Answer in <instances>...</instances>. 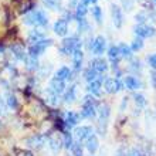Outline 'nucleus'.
I'll return each instance as SVG.
<instances>
[{
	"label": "nucleus",
	"mask_w": 156,
	"mask_h": 156,
	"mask_svg": "<svg viewBox=\"0 0 156 156\" xmlns=\"http://www.w3.org/2000/svg\"><path fill=\"white\" fill-rule=\"evenodd\" d=\"M78 48H81V40H78L77 37H70L62 40L60 51H61V54H66V55H73V53Z\"/></svg>",
	"instance_id": "nucleus-1"
},
{
	"label": "nucleus",
	"mask_w": 156,
	"mask_h": 156,
	"mask_svg": "<svg viewBox=\"0 0 156 156\" xmlns=\"http://www.w3.org/2000/svg\"><path fill=\"white\" fill-rule=\"evenodd\" d=\"M97 115V109H95V99L92 95H87L84 101H82V109L81 116L82 118H94Z\"/></svg>",
	"instance_id": "nucleus-2"
},
{
	"label": "nucleus",
	"mask_w": 156,
	"mask_h": 156,
	"mask_svg": "<svg viewBox=\"0 0 156 156\" xmlns=\"http://www.w3.org/2000/svg\"><path fill=\"white\" fill-rule=\"evenodd\" d=\"M98 114H99V121H98V126H99V133H105L107 131V125H108V121H109V115H111V108L109 105L104 104L101 105L98 109Z\"/></svg>",
	"instance_id": "nucleus-3"
},
{
	"label": "nucleus",
	"mask_w": 156,
	"mask_h": 156,
	"mask_svg": "<svg viewBox=\"0 0 156 156\" xmlns=\"http://www.w3.org/2000/svg\"><path fill=\"white\" fill-rule=\"evenodd\" d=\"M53 44V40H41L38 41L37 44H31V47L29 48V55L30 57H34V58H37L40 54L44 53V50L47 48V47H50V45Z\"/></svg>",
	"instance_id": "nucleus-4"
},
{
	"label": "nucleus",
	"mask_w": 156,
	"mask_h": 156,
	"mask_svg": "<svg viewBox=\"0 0 156 156\" xmlns=\"http://www.w3.org/2000/svg\"><path fill=\"white\" fill-rule=\"evenodd\" d=\"M105 47H107V40L104 36H98L95 37V40L91 43V51L95 55H101L105 51Z\"/></svg>",
	"instance_id": "nucleus-5"
},
{
	"label": "nucleus",
	"mask_w": 156,
	"mask_h": 156,
	"mask_svg": "<svg viewBox=\"0 0 156 156\" xmlns=\"http://www.w3.org/2000/svg\"><path fill=\"white\" fill-rule=\"evenodd\" d=\"M135 34L139 38H146V37H152L156 34V30L151 26H145V24H139L135 27Z\"/></svg>",
	"instance_id": "nucleus-6"
},
{
	"label": "nucleus",
	"mask_w": 156,
	"mask_h": 156,
	"mask_svg": "<svg viewBox=\"0 0 156 156\" xmlns=\"http://www.w3.org/2000/svg\"><path fill=\"white\" fill-rule=\"evenodd\" d=\"M104 87H105V91L109 92V94H116L118 91L122 90V84H121V81H118V80H115V78H108V80H105Z\"/></svg>",
	"instance_id": "nucleus-7"
},
{
	"label": "nucleus",
	"mask_w": 156,
	"mask_h": 156,
	"mask_svg": "<svg viewBox=\"0 0 156 156\" xmlns=\"http://www.w3.org/2000/svg\"><path fill=\"white\" fill-rule=\"evenodd\" d=\"M111 14H112V20H114L115 27L121 29V27H122V23H123V14H122L121 7L116 6V4H112L111 6Z\"/></svg>",
	"instance_id": "nucleus-8"
},
{
	"label": "nucleus",
	"mask_w": 156,
	"mask_h": 156,
	"mask_svg": "<svg viewBox=\"0 0 156 156\" xmlns=\"http://www.w3.org/2000/svg\"><path fill=\"white\" fill-rule=\"evenodd\" d=\"M90 135H92V128L91 126H78V128H75V131H74V136L78 142L85 140Z\"/></svg>",
	"instance_id": "nucleus-9"
},
{
	"label": "nucleus",
	"mask_w": 156,
	"mask_h": 156,
	"mask_svg": "<svg viewBox=\"0 0 156 156\" xmlns=\"http://www.w3.org/2000/svg\"><path fill=\"white\" fill-rule=\"evenodd\" d=\"M54 33L57 36H61L64 37L67 33H68V21L66 19H58L55 23H54Z\"/></svg>",
	"instance_id": "nucleus-10"
},
{
	"label": "nucleus",
	"mask_w": 156,
	"mask_h": 156,
	"mask_svg": "<svg viewBox=\"0 0 156 156\" xmlns=\"http://www.w3.org/2000/svg\"><path fill=\"white\" fill-rule=\"evenodd\" d=\"M33 20L34 26H40V27H45L48 24V19L45 16V13L43 10H33Z\"/></svg>",
	"instance_id": "nucleus-11"
},
{
	"label": "nucleus",
	"mask_w": 156,
	"mask_h": 156,
	"mask_svg": "<svg viewBox=\"0 0 156 156\" xmlns=\"http://www.w3.org/2000/svg\"><path fill=\"white\" fill-rule=\"evenodd\" d=\"M44 144H45V136H43V135H34L27 139V145H29L30 148H34V149L43 148Z\"/></svg>",
	"instance_id": "nucleus-12"
},
{
	"label": "nucleus",
	"mask_w": 156,
	"mask_h": 156,
	"mask_svg": "<svg viewBox=\"0 0 156 156\" xmlns=\"http://www.w3.org/2000/svg\"><path fill=\"white\" fill-rule=\"evenodd\" d=\"M50 90L53 91L54 94H62L64 92V90H66V82L64 81H60V80H57V78H53L51 81H50Z\"/></svg>",
	"instance_id": "nucleus-13"
},
{
	"label": "nucleus",
	"mask_w": 156,
	"mask_h": 156,
	"mask_svg": "<svg viewBox=\"0 0 156 156\" xmlns=\"http://www.w3.org/2000/svg\"><path fill=\"white\" fill-rule=\"evenodd\" d=\"M91 67L94 68L97 73H107L108 71V62L104 60V58H97L94 61L91 62Z\"/></svg>",
	"instance_id": "nucleus-14"
},
{
	"label": "nucleus",
	"mask_w": 156,
	"mask_h": 156,
	"mask_svg": "<svg viewBox=\"0 0 156 156\" xmlns=\"http://www.w3.org/2000/svg\"><path fill=\"white\" fill-rule=\"evenodd\" d=\"M80 121V115H78L77 112L74 111H68L66 114V119H64V122H66L67 128H71V126H75Z\"/></svg>",
	"instance_id": "nucleus-15"
},
{
	"label": "nucleus",
	"mask_w": 156,
	"mask_h": 156,
	"mask_svg": "<svg viewBox=\"0 0 156 156\" xmlns=\"http://www.w3.org/2000/svg\"><path fill=\"white\" fill-rule=\"evenodd\" d=\"M108 57H109L111 62L114 64V68H115L116 64L119 62V58H121V54H119L118 45H112V47H109V50H108Z\"/></svg>",
	"instance_id": "nucleus-16"
},
{
	"label": "nucleus",
	"mask_w": 156,
	"mask_h": 156,
	"mask_svg": "<svg viewBox=\"0 0 156 156\" xmlns=\"http://www.w3.org/2000/svg\"><path fill=\"white\" fill-rule=\"evenodd\" d=\"M85 146L88 149V152L90 153H95L97 152V149H98V138L92 133L87 138V142H85Z\"/></svg>",
	"instance_id": "nucleus-17"
},
{
	"label": "nucleus",
	"mask_w": 156,
	"mask_h": 156,
	"mask_svg": "<svg viewBox=\"0 0 156 156\" xmlns=\"http://www.w3.org/2000/svg\"><path fill=\"white\" fill-rule=\"evenodd\" d=\"M12 51H13V55L17 58V60H20V61H26V53H24V47L20 44H13L12 47Z\"/></svg>",
	"instance_id": "nucleus-18"
},
{
	"label": "nucleus",
	"mask_w": 156,
	"mask_h": 156,
	"mask_svg": "<svg viewBox=\"0 0 156 156\" xmlns=\"http://www.w3.org/2000/svg\"><path fill=\"white\" fill-rule=\"evenodd\" d=\"M73 64H74V70L75 71L81 70V66H82V51H81V48L75 50L74 53H73Z\"/></svg>",
	"instance_id": "nucleus-19"
},
{
	"label": "nucleus",
	"mask_w": 156,
	"mask_h": 156,
	"mask_svg": "<svg viewBox=\"0 0 156 156\" xmlns=\"http://www.w3.org/2000/svg\"><path fill=\"white\" fill-rule=\"evenodd\" d=\"M71 70L68 68V67H61L60 70L55 73V77L57 80H60V81H66V80H71Z\"/></svg>",
	"instance_id": "nucleus-20"
},
{
	"label": "nucleus",
	"mask_w": 156,
	"mask_h": 156,
	"mask_svg": "<svg viewBox=\"0 0 156 156\" xmlns=\"http://www.w3.org/2000/svg\"><path fill=\"white\" fill-rule=\"evenodd\" d=\"M77 98V87L71 85L68 90H67L66 95H64V102L66 104H73Z\"/></svg>",
	"instance_id": "nucleus-21"
},
{
	"label": "nucleus",
	"mask_w": 156,
	"mask_h": 156,
	"mask_svg": "<svg viewBox=\"0 0 156 156\" xmlns=\"http://www.w3.org/2000/svg\"><path fill=\"white\" fill-rule=\"evenodd\" d=\"M123 84H125V87H126L128 90H138V88H140V82L138 81L133 75H128V77L125 78Z\"/></svg>",
	"instance_id": "nucleus-22"
},
{
	"label": "nucleus",
	"mask_w": 156,
	"mask_h": 156,
	"mask_svg": "<svg viewBox=\"0 0 156 156\" xmlns=\"http://www.w3.org/2000/svg\"><path fill=\"white\" fill-rule=\"evenodd\" d=\"M44 40V33L41 30H31L29 34V41L31 44H37L38 41Z\"/></svg>",
	"instance_id": "nucleus-23"
},
{
	"label": "nucleus",
	"mask_w": 156,
	"mask_h": 156,
	"mask_svg": "<svg viewBox=\"0 0 156 156\" xmlns=\"http://www.w3.org/2000/svg\"><path fill=\"white\" fill-rule=\"evenodd\" d=\"M88 91H90L92 95H95V97H99V95H101V80L91 81L90 84H88Z\"/></svg>",
	"instance_id": "nucleus-24"
},
{
	"label": "nucleus",
	"mask_w": 156,
	"mask_h": 156,
	"mask_svg": "<svg viewBox=\"0 0 156 156\" xmlns=\"http://www.w3.org/2000/svg\"><path fill=\"white\" fill-rule=\"evenodd\" d=\"M44 94H45V101H47L50 105H57V104H58V97H60V95L54 94L50 88H47V90H45Z\"/></svg>",
	"instance_id": "nucleus-25"
},
{
	"label": "nucleus",
	"mask_w": 156,
	"mask_h": 156,
	"mask_svg": "<svg viewBox=\"0 0 156 156\" xmlns=\"http://www.w3.org/2000/svg\"><path fill=\"white\" fill-rule=\"evenodd\" d=\"M6 102H7V107L12 108V109H16L19 107V101H17L16 95L12 94V92H7L6 94Z\"/></svg>",
	"instance_id": "nucleus-26"
},
{
	"label": "nucleus",
	"mask_w": 156,
	"mask_h": 156,
	"mask_svg": "<svg viewBox=\"0 0 156 156\" xmlns=\"http://www.w3.org/2000/svg\"><path fill=\"white\" fill-rule=\"evenodd\" d=\"M48 142H50L48 146L51 148V151H53L54 153L60 152V149H61V146H62V142H61V140L57 139V138H50Z\"/></svg>",
	"instance_id": "nucleus-27"
},
{
	"label": "nucleus",
	"mask_w": 156,
	"mask_h": 156,
	"mask_svg": "<svg viewBox=\"0 0 156 156\" xmlns=\"http://www.w3.org/2000/svg\"><path fill=\"white\" fill-rule=\"evenodd\" d=\"M118 48H119V54H121V57H123V58H131L132 57L131 45L121 44V45H118Z\"/></svg>",
	"instance_id": "nucleus-28"
},
{
	"label": "nucleus",
	"mask_w": 156,
	"mask_h": 156,
	"mask_svg": "<svg viewBox=\"0 0 156 156\" xmlns=\"http://www.w3.org/2000/svg\"><path fill=\"white\" fill-rule=\"evenodd\" d=\"M84 77H85V80L88 82H91V81H95L97 80V77H98V73L92 68V67H90V68H87L85 70V73H84Z\"/></svg>",
	"instance_id": "nucleus-29"
},
{
	"label": "nucleus",
	"mask_w": 156,
	"mask_h": 156,
	"mask_svg": "<svg viewBox=\"0 0 156 156\" xmlns=\"http://www.w3.org/2000/svg\"><path fill=\"white\" fill-rule=\"evenodd\" d=\"M85 13H87V4L84 3H78L77 6V12H75V19L77 20H80V19H84V16H85Z\"/></svg>",
	"instance_id": "nucleus-30"
},
{
	"label": "nucleus",
	"mask_w": 156,
	"mask_h": 156,
	"mask_svg": "<svg viewBox=\"0 0 156 156\" xmlns=\"http://www.w3.org/2000/svg\"><path fill=\"white\" fill-rule=\"evenodd\" d=\"M92 16H94L95 21H97L98 24L102 23V10H101L99 6H94V7H92Z\"/></svg>",
	"instance_id": "nucleus-31"
},
{
	"label": "nucleus",
	"mask_w": 156,
	"mask_h": 156,
	"mask_svg": "<svg viewBox=\"0 0 156 156\" xmlns=\"http://www.w3.org/2000/svg\"><path fill=\"white\" fill-rule=\"evenodd\" d=\"M43 2L50 9H54V10H60L61 9V2L60 0H43Z\"/></svg>",
	"instance_id": "nucleus-32"
},
{
	"label": "nucleus",
	"mask_w": 156,
	"mask_h": 156,
	"mask_svg": "<svg viewBox=\"0 0 156 156\" xmlns=\"http://www.w3.org/2000/svg\"><path fill=\"white\" fill-rule=\"evenodd\" d=\"M26 64H27V68H29L30 71H34L36 68L38 67V62H37V58H34V57H27L26 58Z\"/></svg>",
	"instance_id": "nucleus-33"
},
{
	"label": "nucleus",
	"mask_w": 156,
	"mask_h": 156,
	"mask_svg": "<svg viewBox=\"0 0 156 156\" xmlns=\"http://www.w3.org/2000/svg\"><path fill=\"white\" fill-rule=\"evenodd\" d=\"M71 152H73L74 156H84L82 155V148H81V144H80V142H74V144H73Z\"/></svg>",
	"instance_id": "nucleus-34"
},
{
	"label": "nucleus",
	"mask_w": 156,
	"mask_h": 156,
	"mask_svg": "<svg viewBox=\"0 0 156 156\" xmlns=\"http://www.w3.org/2000/svg\"><path fill=\"white\" fill-rule=\"evenodd\" d=\"M142 47H144V38L136 37L135 40H133V43H132V45H131V50L132 51H138V50H140Z\"/></svg>",
	"instance_id": "nucleus-35"
},
{
	"label": "nucleus",
	"mask_w": 156,
	"mask_h": 156,
	"mask_svg": "<svg viewBox=\"0 0 156 156\" xmlns=\"http://www.w3.org/2000/svg\"><path fill=\"white\" fill-rule=\"evenodd\" d=\"M62 144H64L66 148L71 149V146H73V144H74V140H73V135L68 133V132H66V133H64V140H62Z\"/></svg>",
	"instance_id": "nucleus-36"
},
{
	"label": "nucleus",
	"mask_w": 156,
	"mask_h": 156,
	"mask_svg": "<svg viewBox=\"0 0 156 156\" xmlns=\"http://www.w3.org/2000/svg\"><path fill=\"white\" fill-rule=\"evenodd\" d=\"M133 98H135V102L139 108H142V107L146 105V99H145V97L142 94H135L133 95Z\"/></svg>",
	"instance_id": "nucleus-37"
},
{
	"label": "nucleus",
	"mask_w": 156,
	"mask_h": 156,
	"mask_svg": "<svg viewBox=\"0 0 156 156\" xmlns=\"http://www.w3.org/2000/svg\"><path fill=\"white\" fill-rule=\"evenodd\" d=\"M148 62H149V66L152 67L153 70H156V54L149 55V57H148Z\"/></svg>",
	"instance_id": "nucleus-38"
},
{
	"label": "nucleus",
	"mask_w": 156,
	"mask_h": 156,
	"mask_svg": "<svg viewBox=\"0 0 156 156\" xmlns=\"http://www.w3.org/2000/svg\"><path fill=\"white\" fill-rule=\"evenodd\" d=\"M136 21H139L140 24H144L145 21H146V14H145L144 12H140V13H138V14H136Z\"/></svg>",
	"instance_id": "nucleus-39"
},
{
	"label": "nucleus",
	"mask_w": 156,
	"mask_h": 156,
	"mask_svg": "<svg viewBox=\"0 0 156 156\" xmlns=\"http://www.w3.org/2000/svg\"><path fill=\"white\" fill-rule=\"evenodd\" d=\"M6 112H7V111H6V104L3 102V99L0 98V116L4 115Z\"/></svg>",
	"instance_id": "nucleus-40"
},
{
	"label": "nucleus",
	"mask_w": 156,
	"mask_h": 156,
	"mask_svg": "<svg viewBox=\"0 0 156 156\" xmlns=\"http://www.w3.org/2000/svg\"><path fill=\"white\" fill-rule=\"evenodd\" d=\"M122 3H123V6H125V9H126V10H131L132 6H133L131 0H122Z\"/></svg>",
	"instance_id": "nucleus-41"
},
{
	"label": "nucleus",
	"mask_w": 156,
	"mask_h": 156,
	"mask_svg": "<svg viewBox=\"0 0 156 156\" xmlns=\"http://www.w3.org/2000/svg\"><path fill=\"white\" fill-rule=\"evenodd\" d=\"M151 81H152V85L156 88V70L152 73V75H151Z\"/></svg>",
	"instance_id": "nucleus-42"
},
{
	"label": "nucleus",
	"mask_w": 156,
	"mask_h": 156,
	"mask_svg": "<svg viewBox=\"0 0 156 156\" xmlns=\"http://www.w3.org/2000/svg\"><path fill=\"white\" fill-rule=\"evenodd\" d=\"M128 156H142V155H140V152L138 151V149H132V151L129 152V155H128Z\"/></svg>",
	"instance_id": "nucleus-43"
},
{
	"label": "nucleus",
	"mask_w": 156,
	"mask_h": 156,
	"mask_svg": "<svg viewBox=\"0 0 156 156\" xmlns=\"http://www.w3.org/2000/svg\"><path fill=\"white\" fill-rule=\"evenodd\" d=\"M116 156H126V155H123V151H122V149H119V151H118V155H116Z\"/></svg>",
	"instance_id": "nucleus-44"
},
{
	"label": "nucleus",
	"mask_w": 156,
	"mask_h": 156,
	"mask_svg": "<svg viewBox=\"0 0 156 156\" xmlns=\"http://www.w3.org/2000/svg\"><path fill=\"white\" fill-rule=\"evenodd\" d=\"M0 53H2V54L4 53V47H3V45H0Z\"/></svg>",
	"instance_id": "nucleus-45"
},
{
	"label": "nucleus",
	"mask_w": 156,
	"mask_h": 156,
	"mask_svg": "<svg viewBox=\"0 0 156 156\" xmlns=\"http://www.w3.org/2000/svg\"><path fill=\"white\" fill-rule=\"evenodd\" d=\"M24 156H33V155H31V153H29V152H26V153H24Z\"/></svg>",
	"instance_id": "nucleus-46"
},
{
	"label": "nucleus",
	"mask_w": 156,
	"mask_h": 156,
	"mask_svg": "<svg viewBox=\"0 0 156 156\" xmlns=\"http://www.w3.org/2000/svg\"><path fill=\"white\" fill-rule=\"evenodd\" d=\"M155 3H156V0H155Z\"/></svg>",
	"instance_id": "nucleus-47"
},
{
	"label": "nucleus",
	"mask_w": 156,
	"mask_h": 156,
	"mask_svg": "<svg viewBox=\"0 0 156 156\" xmlns=\"http://www.w3.org/2000/svg\"><path fill=\"white\" fill-rule=\"evenodd\" d=\"M0 125H2V123H0Z\"/></svg>",
	"instance_id": "nucleus-48"
}]
</instances>
